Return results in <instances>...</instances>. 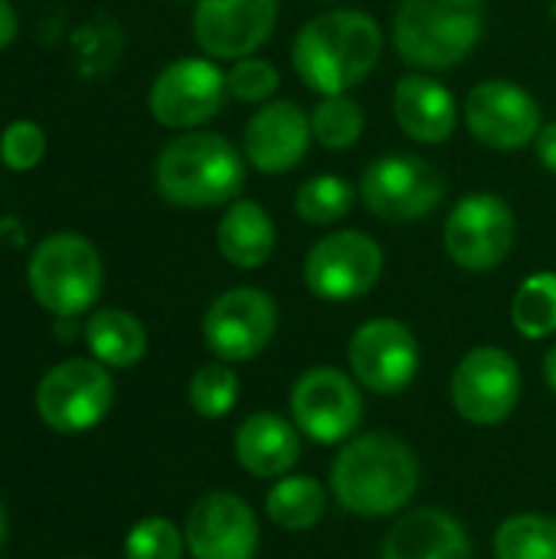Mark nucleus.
Here are the masks:
<instances>
[{"label": "nucleus", "mask_w": 556, "mask_h": 559, "mask_svg": "<svg viewBox=\"0 0 556 559\" xmlns=\"http://www.w3.org/2000/svg\"><path fill=\"white\" fill-rule=\"evenodd\" d=\"M416 488L419 459L390 432L347 439L331 465V491L354 518H390L416 498Z\"/></svg>", "instance_id": "obj_1"}, {"label": "nucleus", "mask_w": 556, "mask_h": 559, "mask_svg": "<svg viewBox=\"0 0 556 559\" xmlns=\"http://www.w3.org/2000/svg\"><path fill=\"white\" fill-rule=\"evenodd\" d=\"M383 33L370 13L328 10L311 16L292 46L298 79L318 95H344L380 62Z\"/></svg>", "instance_id": "obj_2"}, {"label": "nucleus", "mask_w": 556, "mask_h": 559, "mask_svg": "<svg viewBox=\"0 0 556 559\" xmlns=\"http://www.w3.org/2000/svg\"><path fill=\"white\" fill-rule=\"evenodd\" d=\"M246 183V154L223 134L187 131L174 138L154 160L157 193L184 210L223 206L239 197Z\"/></svg>", "instance_id": "obj_3"}, {"label": "nucleus", "mask_w": 556, "mask_h": 559, "mask_svg": "<svg viewBox=\"0 0 556 559\" xmlns=\"http://www.w3.org/2000/svg\"><path fill=\"white\" fill-rule=\"evenodd\" d=\"M485 29L482 0H400L393 46L406 66L442 72L459 66Z\"/></svg>", "instance_id": "obj_4"}, {"label": "nucleus", "mask_w": 556, "mask_h": 559, "mask_svg": "<svg viewBox=\"0 0 556 559\" xmlns=\"http://www.w3.org/2000/svg\"><path fill=\"white\" fill-rule=\"evenodd\" d=\"M26 282L46 311L75 318L102 295V255L79 233H52L33 249Z\"/></svg>", "instance_id": "obj_5"}, {"label": "nucleus", "mask_w": 556, "mask_h": 559, "mask_svg": "<svg viewBox=\"0 0 556 559\" xmlns=\"http://www.w3.org/2000/svg\"><path fill=\"white\" fill-rule=\"evenodd\" d=\"M446 197L442 170L419 154H383L360 174V200L383 223H413L429 216Z\"/></svg>", "instance_id": "obj_6"}, {"label": "nucleus", "mask_w": 556, "mask_h": 559, "mask_svg": "<svg viewBox=\"0 0 556 559\" xmlns=\"http://www.w3.org/2000/svg\"><path fill=\"white\" fill-rule=\"evenodd\" d=\"M115 403V383L98 360H62L36 386V413L59 436L98 426Z\"/></svg>", "instance_id": "obj_7"}, {"label": "nucleus", "mask_w": 556, "mask_h": 559, "mask_svg": "<svg viewBox=\"0 0 556 559\" xmlns=\"http://www.w3.org/2000/svg\"><path fill=\"white\" fill-rule=\"evenodd\" d=\"M518 223L511 206L495 193L462 197L442 229L449 259L465 272H492L514 249Z\"/></svg>", "instance_id": "obj_8"}, {"label": "nucleus", "mask_w": 556, "mask_h": 559, "mask_svg": "<svg viewBox=\"0 0 556 559\" xmlns=\"http://www.w3.org/2000/svg\"><path fill=\"white\" fill-rule=\"evenodd\" d=\"M383 249L360 229L318 239L305 255V285L321 301H357L380 282Z\"/></svg>", "instance_id": "obj_9"}, {"label": "nucleus", "mask_w": 556, "mask_h": 559, "mask_svg": "<svg viewBox=\"0 0 556 559\" xmlns=\"http://www.w3.org/2000/svg\"><path fill=\"white\" fill-rule=\"evenodd\" d=\"M449 396L465 423L498 426L521 403V367L501 347H475L459 360Z\"/></svg>", "instance_id": "obj_10"}, {"label": "nucleus", "mask_w": 556, "mask_h": 559, "mask_svg": "<svg viewBox=\"0 0 556 559\" xmlns=\"http://www.w3.org/2000/svg\"><path fill=\"white\" fill-rule=\"evenodd\" d=\"M292 419L318 445L347 442L364 419L357 383L338 367H311L292 386Z\"/></svg>", "instance_id": "obj_11"}, {"label": "nucleus", "mask_w": 556, "mask_h": 559, "mask_svg": "<svg viewBox=\"0 0 556 559\" xmlns=\"http://www.w3.org/2000/svg\"><path fill=\"white\" fill-rule=\"evenodd\" d=\"M279 308L259 288H229L203 314V341L226 364L256 360L275 337Z\"/></svg>", "instance_id": "obj_12"}, {"label": "nucleus", "mask_w": 556, "mask_h": 559, "mask_svg": "<svg viewBox=\"0 0 556 559\" xmlns=\"http://www.w3.org/2000/svg\"><path fill=\"white\" fill-rule=\"evenodd\" d=\"M226 75L213 59H177L151 85V115L174 131H190L220 115L226 102Z\"/></svg>", "instance_id": "obj_13"}, {"label": "nucleus", "mask_w": 556, "mask_h": 559, "mask_svg": "<svg viewBox=\"0 0 556 559\" xmlns=\"http://www.w3.org/2000/svg\"><path fill=\"white\" fill-rule=\"evenodd\" d=\"M347 360L360 386L380 396H393V393H403L416 380L419 344L403 321L374 318L354 331Z\"/></svg>", "instance_id": "obj_14"}, {"label": "nucleus", "mask_w": 556, "mask_h": 559, "mask_svg": "<svg viewBox=\"0 0 556 559\" xmlns=\"http://www.w3.org/2000/svg\"><path fill=\"white\" fill-rule=\"evenodd\" d=\"M465 128L495 151H518L537 138L541 105L508 79L478 82L465 98Z\"/></svg>", "instance_id": "obj_15"}, {"label": "nucleus", "mask_w": 556, "mask_h": 559, "mask_svg": "<svg viewBox=\"0 0 556 559\" xmlns=\"http://www.w3.org/2000/svg\"><path fill=\"white\" fill-rule=\"evenodd\" d=\"M184 540L193 559H256L259 518L239 495L210 491L187 511Z\"/></svg>", "instance_id": "obj_16"}, {"label": "nucleus", "mask_w": 556, "mask_h": 559, "mask_svg": "<svg viewBox=\"0 0 556 559\" xmlns=\"http://www.w3.org/2000/svg\"><path fill=\"white\" fill-rule=\"evenodd\" d=\"M279 0H197L193 39L210 59H246L275 29Z\"/></svg>", "instance_id": "obj_17"}, {"label": "nucleus", "mask_w": 556, "mask_h": 559, "mask_svg": "<svg viewBox=\"0 0 556 559\" xmlns=\"http://www.w3.org/2000/svg\"><path fill=\"white\" fill-rule=\"evenodd\" d=\"M311 118L295 102H265L246 121L242 154L262 174H285L298 167L311 144Z\"/></svg>", "instance_id": "obj_18"}, {"label": "nucleus", "mask_w": 556, "mask_h": 559, "mask_svg": "<svg viewBox=\"0 0 556 559\" xmlns=\"http://www.w3.org/2000/svg\"><path fill=\"white\" fill-rule=\"evenodd\" d=\"M380 559H472V540L449 511L419 508L390 527Z\"/></svg>", "instance_id": "obj_19"}, {"label": "nucleus", "mask_w": 556, "mask_h": 559, "mask_svg": "<svg viewBox=\"0 0 556 559\" xmlns=\"http://www.w3.org/2000/svg\"><path fill=\"white\" fill-rule=\"evenodd\" d=\"M393 118L406 138L419 144H442L452 138L459 121L456 95L442 82L410 72L393 88Z\"/></svg>", "instance_id": "obj_20"}, {"label": "nucleus", "mask_w": 556, "mask_h": 559, "mask_svg": "<svg viewBox=\"0 0 556 559\" xmlns=\"http://www.w3.org/2000/svg\"><path fill=\"white\" fill-rule=\"evenodd\" d=\"M233 452L236 462L256 475V478H285L298 455H301V442H298V426L275 416V413H252L233 439Z\"/></svg>", "instance_id": "obj_21"}, {"label": "nucleus", "mask_w": 556, "mask_h": 559, "mask_svg": "<svg viewBox=\"0 0 556 559\" xmlns=\"http://www.w3.org/2000/svg\"><path fill=\"white\" fill-rule=\"evenodd\" d=\"M216 246L236 269H259L272 259L275 223L256 200H233L216 226Z\"/></svg>", "instance_id": "obj_22"}, {"label": "nucleus", "mask_w": 556, "mask_h": 559, "mask_svg": "<svg viewBox=\"0 0 556 559\" xmlns=\"http://www.w3.org/2000/svg\"><path fill=\"white\" fill-rule=\"evenodd\" d=\"M85 344L98 364L115 367V370H128V367L141 364V357L147 354L144 324L134 314L118 311V308L95 311L85 321Z\"/></svg>", "instance_id": "obj_23"}, {"label": "nucleus", "mask_w": 556, "mask_h": 559, "mask_svg": "<svg viewBox=\"0 0 556 559\" xmlns=\"http://www.w3.org/2000/svg\"><path fill=\"white\" fill-rule=\"evenodd\" d=\"M328 511V491L311 475H285L265 495V514L282 531H311Z\"/></svg>", "instance_id": "obj_24"}, {"label": "nucleus", "mask_w": 556, "mask_h": 559, "mask_svg": "<svg viewBox=\"0 0 556 559\" xmlns=\"http://www.w3.org/2000/svg\"><path fill=\"white\" fill-rule=\"evenodd\" d=\"M511 321L528 341L556 334V272H534L521 282L511 301Z\"/></svg>", "instance_id": "obj_25"}, {"label": "nucleus", "mask_w": 556, "mask_h": 559, "mask_svg": "<svg viewBox=\"0 0 556 559\" xmlns=\"http://www.w3.org/2000/svg\"><path fill=\"white\" fill-rule=\"evenodd\" d=\"M495 559H556V518L514 514L495 531Z\"/></svg>", "instance_id": "obj_26"}, {"label": "nucleus", "mask_w": 556, "mask_h": 559, "mask_svg": "<svg viewBox=\"0 0 556 559\" xmlns=\"http://www.w3.org/2000/svg\"><path fill=\"white\" fill-rule=\"evenodd\" d=\"M357 193L354 187L338 177V174H318V177H308L298 193H295V210L305 223L311 226H331L338 219H344L354 206Z\"/></svg>", "instance_id": "obj_27"}, {"label": "nucleus", "mask_w": 556, "mask_h": 559, "mask_svg": "<svg viewBox=\"0 0 556 559\" xmlns=\"http://www.w3.org/2000/svg\"><path fill=\"white\" fill-rule=\"evenodd\" d=\"M187 396H190V406L197 416L203 419H223L233 413L236 400H239V377L236 370L226 364V360H213V364H203L190 386H187Z\"/></svg>", "instance_id": "obj_28"}, {"label": "nucleus", "mask_w": 556, "mask_h": 559, "mask_svg": "<svg viewBox=\"0 0 556 559\" xmlns=\"http://www.w3.org/2000/svg\"><path fill=\"white\" fill-rule=\"evenodd\" d=\"M311 134L328 151H344L364 134V108L351 95H324L311 111Z\"/></svg>", "instance_id": "obj_29"}, {"label": "nucleus", "mask_w": 556, "mask_h": 559, "mask_svg": "<svg viewBox=\"0 0 556 559\" xmlns=\"http://www.w3.org/2000/svg\"><path fill=\"white\" fill-rule=\"evenodd\" d=\"M184 534L167 518H144L125 537V559H184Z\"/></svg>", "instance_id": "obj_30"}, {"label": "nucleus", "mask_w": 556, "mask_h": 559, "mask_svg": "<svg viewBox=\"0 0 556 559\" xmlns=\"http://www.w3.org/2000/svg\"><path fill=\"white\" fill-rule=\"evenodd\" d=\"M279 69L269 62V59H256V56H246V59H236V66L226 72V88L236 102H246V105H265L272 102V95L279 92Z\"/></svg>", "instance_id": "obj_31"}, {"label": "nucleus", "mask_w": 556, "mask_h": 559, "mask_svg": "<svg viewBox=\"0 0 556 559\" xmlns=\"http://www.w3.org/2000/svg\"><path fill=\"white\" fill-rule=\"evenodd\" d=\"M46 154V134L36 121H10L0 134V160L3 167L23 174V170H33Z\"/></svg>", "instance_id": "obj_32"}, {"label": "nucleus", "mask_w": 556, "mask_h": 559, "mask_svg": "<svg viewBox=\"0 0 556 559\" xmlns=\"http://www.w3.org/2000/svg\"><path fill=\"white\" fill-rule=\"evenodd\" d=\"M534 144H537V157H541V164H544L551 174H556V121L544 124V128L537 131Z\"/></svg>", "instance_id": "obj_33"}, {"label": "nucleus", "mask_w": 556, "mask_h": 559, "mask_svg": "<svg viewBox=\"0 0 556 559\" xmlns=\"http://www.w3.org/2000/svg\"><path fill=\"white\" fill-rule=\"evenodd\" d=\"M16 36V13L10 7V0H0V49L10 46Z\"/></svg>", "instance_id": "obj_34"}, {"label": "nucleus", "mask_w": 556, "mask_h": 559, "mask_svg": "<svg viewBox=\"0 0 556 559\" xmlns=\"http://www.w3.org/2000/svg\"><path fill=\"white\" fill-rule=\"evenodd\" d=\"M544 380H547V386L556 393V344L544 354Z\"/></svg>", "instance_id": "obj_35"}, {"label": "nucleus", "mask_w": 556, "mask_h": 559, "mask_svg": "<svg viewBox=\"0 0 556 559\" xmlns=\"http://www.w3.org/2000/svg\"><path fill=\"white\" fill-rule=\"evenodd\" d=\"M3 537H7V511L0 504V547H3Z\"/></svg>", "instance_id": "obj_36"}, {"label": "nucleus", "mask_w": 556, "mask_h": 559, "mask_svg": "<svg viewBox=\"0 0 556 559\" xmlns=\"http://www.w3.org/2000/svg\"><path fill=\"white\" fill-rule=\"evenodd\" d=\"M554 16H556V0H554Z\"/></svg>", "instance_id": "obj_37"}]
</instances>
